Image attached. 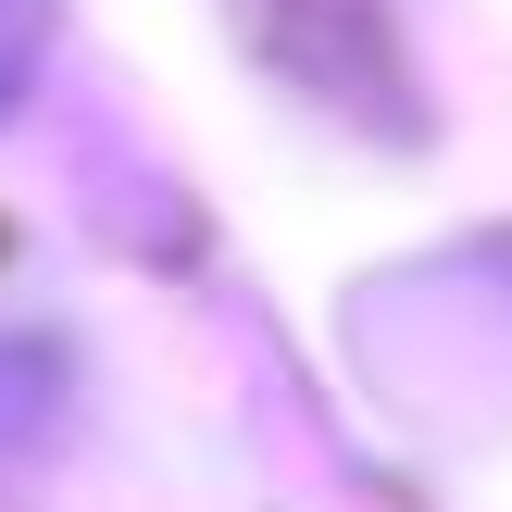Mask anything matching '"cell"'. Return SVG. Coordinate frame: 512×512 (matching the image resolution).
Masks as SVG:
<instances>
[{"instance_id": "1", "label": "cell", "mask_w": 512, "mask_h": 512, "mask_svg": "<svg viewBox=\"0 0 512 512\" xmlns=\"http://www.w3.org/2000/svg\"><path fill=\"white\" fill-rule=\"evenodd\" d=\"M25 75H38V0H0V113L25 100Z\"/></svg>"}]
</instances>
